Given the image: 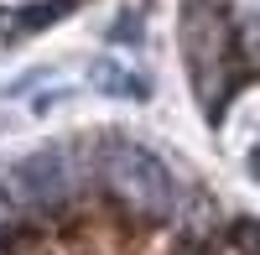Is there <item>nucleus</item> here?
<instances>
[{"label":"nucleus","instance_id":"obj_1","mask_svg":"<svg viewBox=\"0 0 260 255\" xmlns=\"http://www.w3.org/2000/svg\"><path fill=\"white\" fill-rule=\"evenodd\" d=\"M104 182L110 193L141 219H167L172 203H177V187H172V172L156 151H146L136 141H110L104 146Z\"/></svg>","mask_w":260,"mask_h":255},{"label":"nucleus","instance_id":"obj_4","mask_svg":"<svg viewBox=\"0 0 260 255\" xmlns=\"http://www.w3.org/2000/svg\"><path fill=\"white\" fill-rule=\"evenodd\" d=\"M240 52H245L250 62H260V11L245 16V26H240Z\"/></svg>","mask_w":260,"mask_h":255},{"label":"nucleus","instance_id":"obj_6","mask_svg":"<svg viewBox=\"0 0 260 255\" xmlns=\"http://www.w3.org/2000/svg\"><path fill=\"white\" fill-rule=\"evenodd\" d=\"M11 229V203H6V193H0V235Z\"/></svg>","mask_w":260,"mask_h":255},{"label":"nucleus","instance_id":"obj_3","mask_svg":"<svg viewBox=\"0 0 260 255\" xmlns=\"http://www.w3.org/2000/svg\"><path fill=\"white\" fill-rule=\"evenodd\" d=\"M89 83H94L99 94H110V99H146L151 94V83L141 73H130L125 62H115V57H99L94 68H89Z\"/></svg>","mask_w":260,"mask_h":255},{"label":"nucleus","instance_id":"obj_2","mask_svg":"<svg viewBox=\"0 0 260 255\" xmlns=\"http://www.w3.org/2000/svg\"><path fill=\"white\" fill-rule=\"evenodd\" d=\"M11 182H16V193L26 198L31 208H57L62 198H68V187H73L68 162H62L57 146H42V151L21 156V162H16V172H11Z\"/></svg>","mask_w":260,"mask_h":255},{"label":"nucleus","instance_id":"obj_5","mask_svg":"<svg viewBox=\"0 0 260 255\" xmlns=\"http://www.w3.org/2000/svg\"><path fill=\"white\" fill-rule=\"evenodd\" d=\"M136 37H141V21L136 16H120L115 26H110V42H136Z\"/></svg>","mask_w":260,"mask_h":255}]
</instances>
